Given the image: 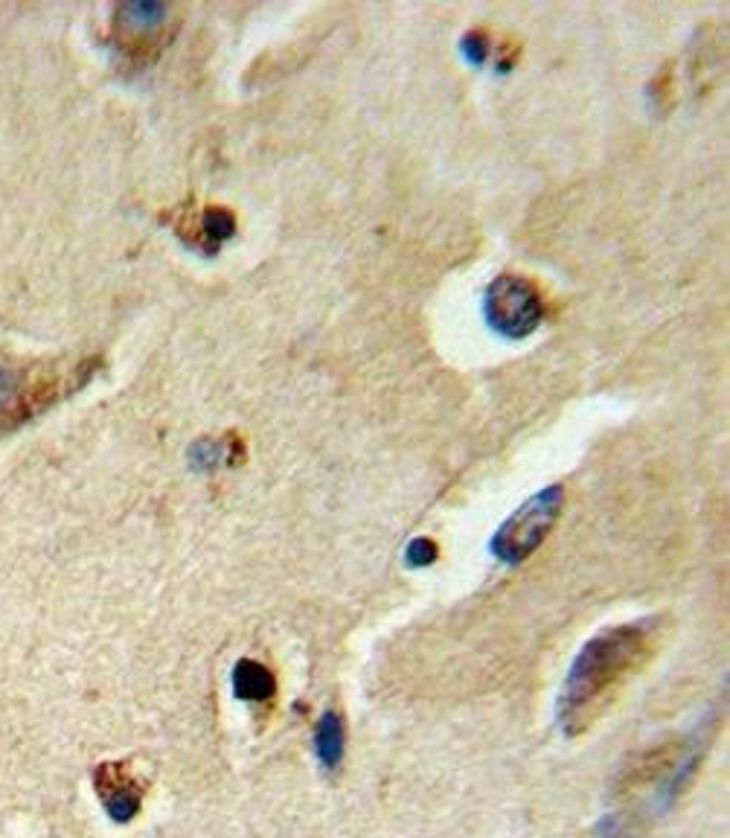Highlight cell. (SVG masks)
Returning a JSON list of instances; mask_svg holds the SVG:
<instances>
[{"mask_svg":"<svg viewBox=\"0 0 730 838\" xmlns=\"http://www.w3.org/2000/svg\"><path fill=\"white\" fill-rule=\"evenodd\" d=\"M661 638V618H644L596 632L577 652L556 702V722L565 737H579L617 699L628 678L649 664Z\"/></svg>","mask_w":730,"mask_h":838,"instance_id":"1","label":"cell"},{"mask_svg":"<svg viewBox=\"0 0 730 838\" xmlns=\"http://www.w3.org/2000/svg\"><path fill=\"white\" fill-rule=\"evenodd\" d=\"M565 507V486L561 483H551L542 492H535L495 530L493 542H489V553L503 565H521L533 556L544 544V539L551 536Z\"/></svg>","mask_w":730,"mask_h":838,"instance_id":"2","label":"cell"},{"mask_svg":"<svg viewBox=\"0 0 730 838\" xmlns=\"http://www.w3.org/2000/svg\"><path fill=\"white\" fill-rule=\"evenodd\" d=\"M484 314L495 332H501L503 338L519 341L538 330L544 318V300L530 279L503 274L486 288Z\"/></svg>","mask_w":730,"mask_h":838,"instance_id":"3","label":"cell"},{"mask_svg":"<svg viewBox=\"0 0 730 838\" xmlns=\"http://www.w3.org/2000/svg\"><path fill=\"white\" fill-rule=\"evenodd\" d=\"M94 789L114 824L135 822L143 806V783L131 774L126 762H103L94 771Z\"/></svg>","mask_w":730,"mask_h":838,"instance_id":"4","label":"cell"},{"mask_svg":"<svg viewBox=\"0 0 730 838\" xmlns=\"http://www.w3.org/2000/svg\"><path fill=\"white\" fill-rule=\"evenodd\" d=\"M277 693V681H274L271 669L263 667L259 661L242 658L233 667V696L245 704L268 702Z\"/></svg>","mask_w":730,"mask_h":838,"instance_id":"5","label":"cell"},{"mask_svg":"<svg viewBox=\"0 0 730 838\" xmlns=\"http://www.w3.org/2000/svg\"><path fill=\"white\" fill-rule=\"evenodd\" d=\"M314 754L326 771H338L347 754V728L338 713H323L314 728Z\"/></svg>","mask_w":730,"mask_h":838,"instance_id":"6","label":"cell"},{"mask_svg":"<svg viewBox=\"0 0 730 838\" xmlns=\"http://www.w3.org/2000/svg\"><path fill=\"white\" fill-rule=\"evenodd\" d=\"M201 230H205V237L210 239L212 248L219 245V242H224V239L233 237V230H236V221H233V216H230L228 210H221V207H216V210H207L205 213V219H201Z\"/></svg>","mask_w":730,"mask_h":838,"instance_id":"7","label":"cell"},{"mask_svg":"<svg viewBox=\"0 0 730 838\" xmlns=\"http://www.w3.org/2000/svg\"><path fill=\"white\" fill-rule=\"evenodd\" d=\"M21 393H24V376L0 365V416L12 414Z\"/></svg>","mask_w":730,"mask_h":838,"instance_id":"8","label":"cell"},{"mask_svg":"<svg viewBox=\"0 0 730 838\" xmlns=\"http://www.w3.org/2000/svg\"><path fill=\"white\" fill-rule=\"evenodd\" d=\"M463 56L472 65H484L489 59V38H486L484 30H475V33L463 35Z\"/></svg>","mask_w":730,"mask_h":838,"instance_id":"9","label":"cell"},{"mask_svg":"<svg viewBox=\"0 0 730 838\" xmlns=\"http://www.w3.org/2000/svg\"><path fill=\"white\" fill-rule=\"evenodd\" d=\"M437 544L431 542V539H414V542L408 544V551H405V562H408L410 567H428L433 565V559H437Z\"/></svg>","mask_w":730,"mask_h":838,"instance_id":"10","label":"cell"}]
</instances>
